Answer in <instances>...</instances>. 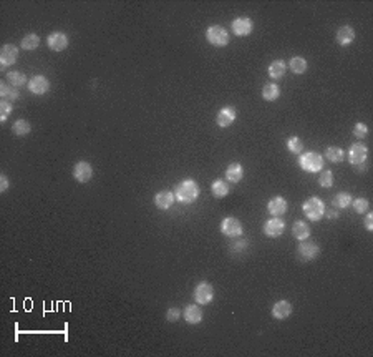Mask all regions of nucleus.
Segmentation results:
<instances>
[{
	"label": "nucleus",
	"mask_w": 373,
	"mask_h": 357,
	"mask_svg": "<svg viewBox=\"0 0 373 357\" xmlns=\"http://www.w3.org/2000/svg\"><path fill=\"white\" fill-rule=\"evenodd\" d=\"M173 194H174V198H176L179 203L191 204V203L196 201L197 196H199V185H197L194 180L187 178V180L179 181L178 185L174 186Z\"/></svg>",
	"instance_id": "nucleus-1"
},
{
	"label": "nucleus",
	"mask_w": 373,
	"mask_h": 357,
	"mask_svg": "<svg viewBox=\"0 0 373 357\" xmlns=\"http://www.w3.org/2000/svg\"><path fill=\"white\" fill-rule=\"evenodd\" d=\"M298 165L307 173H319L323 168V158L317 151H307L298 156Z\"/></svg>",
	"instance_id": "nucleus-2"
},
{
	"label": "nucleus",
	"mask_w": 373,
	"mask_h": 357,
	"mask_svg": "<svg viewBox=\"0 0 373 357\" xmlns=\"http://www.w3.org/2000/svg\"><path fill=\"white\" fill-rule=\"evenodd\" d=\"M302 211H304V215L309 218V220L319 221V220H322L323 215H325V203L317 196H312V198L307 199V201H304V204H302Z\"/></svg>",
	"instance_id": "nucleus-3"
},
{
	"label": "nucleus",
	"mask_w": 373,
	"mask_h": 357,
	"mask_svg": "<svg viewBox=\"0 0 373 357\" xmlns=\"http://www.w3.org/2000/svg\"><path fill=\"white\" fill-rule=\"evenodd\" d=\"M206 40L214 47H226L229 43V33L221 25H213L206 30Z\"/></svg>",
	"instance_id": "nucleus-4"
},
{
	"label": "nucleus",
	"mask_w": 373,
	"mask_h": 357,
	"mask_svg": "<svg viewBox=\"0 0 373 357\" xmlns=\"http://www.w3.org/2000/svg\"><path fill=\"white\" fill-rule=\"evenodd\" d=\"M194 301L196 304H201V306H206L214 299V287L206 281H201L199 284L194 287Z\"/></svg>",
	"instance_id": "nucleus-5"
},
{
	"label": "nucleus",
	"mask_w": 373,
	"mask_h": 357,
	"mask_svg": "<svg viewBox=\"0 0 373 357\" xmlns=\"http://www.w3.org/2000/svg\"><path fill=\"white\" fill-rule=\"evenodd\" d=\"M319 252H320V246L317 245V243L304 239V241H300V245L297 246L295 254L300 261H312Z\"/></svg>",
	"instance_id": "nucleus-6"
},
{
	"label": "nucleus",
	"mask_w": 373,
	"mask_h": 357,
	"mask_svg": "<svg viewBox=\"0 0 373 357\" xmlns=\"http://www.w3.org/2000/svg\"><path fill=\"white\" fill-rule=\"evenodd\" d=\"M367 155H368V148L363 143H353L352 146L348 148V161L350 165L353 166H360L367 161Z\"/></svg>",
	"instance_id": "nucleus-7"
},
{
	"label": "nucleus",
	"mask_w": 373,
	"mask_h": 357,
	"mask_svg": "<svg viewBox=\"0 0 373 357\" xmlns=\"http://www.w3.org/2000/svg\"><path fill=\"white\" fill-rule=\"evenodd\" d=\"M221 233L227 238H238L242 234V224L236 218H224L221 221Z\"/></svg>",
	"instance_id": "nucleus-8"
},
{
	"label": "nucleus",
	"mask_w": 373,
	"mask_h": 357,
	"mask_svg": "<svg viewBox=\"0 0 373 357\" xmlns=\"http://www.w3.org/2000/svg\"><path fill=\"white\" fill-rule=\"evenodd\" d=\"M231 30L238 37H247L252 32V20L249 17H238V19L232 20Z\"/></svg>",
	"instance_id": "nucleus-9"
},
{
	"label": "nucleus",
	"mask_w": 373,
	"mask_h": 357,
	"mask_svg": "<svg viewBox=\"0 0 373 357\" xmlns=\"http://www.w3.org/2000/svg\"><path fill=\"white\" fill-rule=\"evenodd\" d=\"M93 176V168L88 161H78L73 166V178L78 183H88Z\"/></svg>",
	"instance_id": "nucleus-10"
},
{
	"label": "nucleus",
	"mask_w": 373,
	"mask_h": 357,
	"mask_svg": "<svg viewBox=\"0 0 373 357\" xmlns=\"http://www.w3.org/2000/svg\"><path fill=\"white\" fill-rule=\"evenodd\" d=\"M47 45L53 52H63L68 47V37L63 32H52L47 37Z\"/></svg>",
	"instance_id": "nucleus-11"
},
{
	"label": "nucleus",
	"mask_w": 373,
	"mask_h": 357,
	"mask_svg": "<svg viewBox=\"0 0 373 357\" xmlns=\"http://www.w3.org/2000/svg\"><path fill=\"white\" fill-rule=\"evenodd\" d=\"M17 58H19V49L15 45L7 43V45L2 47V50H0V63H2V67H10V65L17 62Z\"/></svg>",
	"instance_id": "nucleus-12"
},
{
	"label": "nucleus",
	"mask_w": 373,
	"mask_h": 357,
	"mask_svg": "<svg viewBox=\"0 0 373 357\" xmlns=\"http://www.w3.org/2000/svg\"><path fill=\"white\" fill-rule=\"evenodd\" d=\"M28 90L32 91L33 95H43L50 90V82L43 75H35L28 80Z\"/></svg>",
	"instance_id": "nucleus-13"
},
{
	"label": "nucleus",
	"mask_w": 373,
	"mask_h": 357,
	"mask_svg": "<svg viewBox=\"0 0 373 357\" xmlns=\"http://www.w3.org/2000/svg\"><path fill=\"white\" fill-rule=\"evenodd\" d=\"M285 231V223L280 218H272L264 224V234L269 238H279Z\"/></svg>",
	"instance_id": "nucleus-14"
},
{
	"label": "nucleus",
	"mask_w": 373,
	"mask_h": 357,
	"mask_svg": "<svg viewBox=\"0 0 373 357\" xmlns=\"http://www.w3.org/2000/svg\"><path fill=\"white\" fill-rule=\"evenodd\" d=\"M236 121V108L234 107H224L219 110L216 116V123L219 128H227Z\"/></svg>",
	"instance_id": "nucleus-15"
},
{
	"label": "nucleus",
	"mask_w": 373,
	"mask_h": 357,
	"mask_svg": "<svg viewBox=\"0 0 373 357\" xmlns=\"http://www.w3.org/2000/svg\"><path fill=\"white\" fill-rule=\"evenodd\" d=\"M267 211H269V215L274 218L284 216L285 211H287V199L282 196H274L269 203H267Z\"/></svg>",
	"instance_id": "nucleus-16"
},
{
	"label": "nucleus",
	"mask_w": 373,
	"mask_h": 357,
	"mask_svg": "<svg viewBox=\"0 0 373 357\" xmlns=\"http://www.w3.org/2000/svg\"><path fill=\"white\" fill-rule=\"evenodd\" d=\"M183 316L187 324H199L204 317L203 311H201V307L197 306V304H187L183 311Z\"/></svg>",
	"instance_id": "nucleus-17"
},
{
	"label": "nucleus",
	"mask_w": 373,
	"mask_h": 357,
	"mask_svg": "<svg viewBox=\"0 0 373 357\" xmlns=\"http://www.w3.org/2000/svg\"><path fill=\"white\" fill-rule=\"evenodd\" d=\"M292 314V304L289 301H277L272 307V317L274 319H279V321H284L287 319L289 316Z\"/></svg>",
	"instance_id": "nucleus-18"
},
{
	"label": "nucleus",
	"mask_w": 373,
	"mask_h": 357,
	"mask_svg": "<svg viewBox=\"0 0 373 357\" xmlns=\"http://www.w3.org/2000/svg\"><path fill=\"white\" fill-rule=\"evenodd\" d=\"M173 203H174V194L171 193V191L163 190V191H160V193H156L155 204H156L158 210H163V211L169 210Z\"/></svg>",
	"instance_id": "nucleus-19"
},
{
	"label": "nucleus",
	"mask_w": 373,
	"mask_h": 357,
	"mask_svg": "<svg viewBox=\"0 0 373 357\" xmlns=\"http://www.w3.org/2000/svg\"><path fill=\"white\" fill-rule=\"evenodd\" d=\"M337 42L340 43V45H350L353 40H355V30L350 27V25H344V27H340L339 30H337Z\"/></svg>",
	"instance_id": "nucleus-20"
},
{
	"label": "nucleus",
	"mask_w": 373,
	"mask_h": 357,
	"mask_svg": "<svg viewBox=\"0 0 373 357\" xmlns=\"http://www.w3.org/2000/svg\"><path fill=\"white\" fill-rule=\"evenodd\" d=\"M226 178L231 183H239L244 178V168L240 163H231L226 169Z\"/></svg>",
	"instance_id": "nucleus-21"
},
{
	"label": "nucleus",
	"mask_w": 373,
	"mask_h": 357,
	"mask_svg": "<svg viewBox=\"0 0 373 357\" xmlns=\"http://www.w3.org/2000/svg\"><path fill=\"white\" fill-rule=\"evenodd\" d=\"M292 234L293 238L298 239V241H304V239H309L310 236V226L305 223V221H295L292 226Z\"/></svg>",
	"instance_id": "nucleus-22"
},
{
	"label": "nucleus",
	"mask_w": 373,
	"mask_h": 357,
	"mask_svg": "<svg viewBox=\"0 0 373 357\" xmlns=\"http://www.w3.org/2000/svg\"><path fill=\"white\" fill-rule=\"evenodd\" d=\"M0 95H2V98L7 100V102H14V100H19L20 97L19 90H17L15 86H12L10 83H7V82L0 83Z\"/></svg>",
	"instance_id": "nucleus-23"
},
{
	"label": "nucleus",
	"mask_w": 373,
	"mask_h": 357,
	"mask_svg": "<svg viewBox=\"0 0 373 357\" xmlns=\"http://www.w3.org/2000/svg\"><path fill=\"white\" fill-rule=\"evenodd\" d=\"M285 70H287V65H285L282 60H274L269 65V77L272 80H279L285 75Z\"/></svg>",
	"instance_id": "nucleus-24"
},
{
	"label": "nucleus",
	"mask_w": 373,
	"mask_h": 357,
	"mask_svg": "<svg viewBox=\"0 0 373 357\" xmlns=\"http://www.w3.org/2000/svg\"><path fill=\"white\" fill-rule=\"evenodd\" d=\"M323 155L330 163H342L345 160V151L340 146H328Z\"/></svg>",
	"instance_id": "nucleus-25"
},
{
	"label": "nucleus",
	"mask_w": 373,
	"mask_h": 357,
	"mask_svg": "<svg viewBox=\"0 0 373 357\" xmlns=\"http://www.w3.org/2000/svg\"><path fill=\"white\" fill-rule=\"evenodd\" d=\"M289 67H291V70L295 73V75H302V73L307 72V60L304 58V56H292L291 62H289Z\"/></svg>",
	"instance_id": "nucleus-26"
},
{
	"label": "nucleus",
	"mask_w": 373,
	"mask_h": 357,
	"mask_svg": "<svg viewBox=\"0 0 373 357\" xmlns=\"http://www.w3.org/2000/svg\"><path fill=\"white\" fill-rule=\"evenodd\" d=\"M211 191H213V194L216 198H224L229 194V186H227V183L224 180H216L211 185Z\"/></svg>",
	"instance_id": "nucleus-27"
},
{
	"label": "nucleus",
	"mask_w": 373,
	"mask_h": 357,
	"mask_svg": "<svg viewBox=\"0 0 373 357\" xmlns=\"http://www.w3.org/2000/svg\"><path fill=\"white\" fill-rule=\"evenodd\" d=\"M352 201H353L352 194H350V193H345V191H342V193L335 194V198L332 199L333 206L339 208V210H344V208L350 206V204H352Z\"/></svg>",
	"instance_id": "nucleus-28"
},
{
	"label": "nucleus",
	"mask_w": 373,
	"mask_h": 357,
	"mask_svg": "<svg viewBox=\"0 0 373 357\" xmlns=\"http://www.w3.org/2000/svg\"><path fill=\"white\" fill-rule=\"evenodd\" d=\"M30 130H32V126H30L28 121L24 118L15 120V123L12 125V133L17 135V137H25V135L30 133Z\"/></svg>",
	"instance_id": "nucleus-29"
},
{
	"label": "nucleus",
	"mask_w": 373,
	"mask_h": 357,
	"mask_svg": "<svg viewBox=\"0 0 373 357\" xmlns=\"http://www.w3.org/2000/svg\"><path fill=\"white\" fill-rule=\"evenodd\" d=\"M38 45H40V38H38V35H35V33H27V35L22 38V42H20L22 49L28 50V52L35 50Z\"/></svg>",
	"instance_id": "nucleus-30"
},
{
	"label": "nucleus",
	"mask_w": 373,
	"mask_h": 357,
	"mask_svg": "<svg viewBox=\"0 0 373 357\" xmlns=\"http://www.w3.org/2000/svg\"><path fill=\"white\" fill-rule=\"evenodd\" d=\"M279 95H280V88L275 83H267L264 85V88H262V98L267 100V102L277 100Z\"/></svg>",
	"instance_id": "nucleus-31"
},
{
	"label": "nucleus",
	"mask_w": 373,
	"mask_h": 357,
	"mask_svg": "<svg viewBox=\"0 0 373 357\" xmlns=\"http://www.w3.org/2000/svg\"><path fill=\"white\" fill-rule=\"evenodd\" d=\"M7 83H10L12 86L19 88V86H24L27 83V77L22 72H8L7 73Z\"/></svg>",
	"instance_id": "nucleus-32"
},
{
	"label": "nucleus",
	"mask_w": 373,
	"mask_h": 357,
	"mask_svg": "<svg viewBox=\"0 0 373 357\" xmlns=\"http://www.w3.org/2000/svg\"><path fill=\"white\" fill-rule=\"evenodd\" d=\"M285 145H287V150L291 151V153H293V155L302 153V150H304V143L300 141V138H298V137H291Z\"/></svg>",
	"instance_id": "nucleus-33"
},
{
	"label": "nucleus",
	"mask_w": 373,
	"mask_h": 357,
	"mask_svg": "<svg viewBox=\"0 0 373 357\" xmlns=\"http://www.w3.org/2000/svg\"><path fill=\"white\" fill-rule=\"evenodd\" d=\"M350 206H353V211L355 213L362 215V213H367L368 211V208H370V201H368L367 198H357V199H353Z\"/></svg>",
	"instance_id": "nucleus-34"
},
{
	"label": "nucleus",
	"mask_w": 373,
	"mask_h": 357,
	"mask_svg": "<svg viewBox=\"0 0 373 357\" xmlns=\"http://www.w3.org/2000/svg\"><path fill=\"white\" fill-rule=\"evenodd\" d=\"M319 185L322 186V188H332L333 186V173L330 171V169H323V171L320 173Z\"/></svg>",
	"instance_id": "nucleus-35"
},
{
	"label": "nucleus",
	"mask_w": 373,
	"mask_h": 357,
	"mask_svg": "<svg viewBox=\"0 0 373 357\" xmlns=\"http://www.w3.org/2000/svg\"><path fill=\"white\" fill-rule=\"evenodd\" d=\"M10 113H12V103L7 102V100H2V102H0V121L3 123Z\"/></svg>",
	"instance_id": "nucleus-36"
},
{
	"label": "nucleus",
	"mask_w": 373,
	"mask_h": 357,
	"mask_svg": "<svg viewBox=\"0 0 373 357\" xmlns=\"http://www.w3.org/2000/svg\"><path fill=\"white\" fill-rule=\"evenodd\" d=\"M353 135L358 138V140H363V138H365L367 135H368V126L365 123H355Z\"/></svg>",
	"instance_id": "nucleus-37"
},
{
	"label": "nucleus",
	"mask_w": 373,
	"mask_h": 357,
	"mask_svg": "<svg viewBox=\"0 0 373 357\" xmlns=\"http://www.w3.org/2000/svg\"><path fill=\"white\" fill-rule=\"evenodd\" d=\"M181 314H183L181 309H178V307H169L168 312H166V319H168L169 322H176V321L179 319V317H181Z\"/></svg>",
	"instance_id": "nucleus-38"
},
{
	"label": "nucleus",
	"mask_w": 373,
	"mask_h": 357,
	"mask_svg": "<svg viewBox=\"0 0 373 357\" xmlns=\"http://www.w3.org/2000/svg\"><path fill=\"white\" fill-rule=\"evenodd\" d=\"M363 224H365L367 231H373V213H368L365 221H363Z\"/></svg>",
	"instance_id": "nucleus-39"
},
{
	"label": "nucleus",
	"mask_w": 373,
	"mask_h": 357,
	"mask_svg": "<svg viewBox=\"0 0 373 357\" xmlns=\"http://www.w3.org/2000/svg\"><path fill=\"white\" fill-rule=\"evenodd\" d=\"M7 190H8V178L2 173V175H0V191L5 193Z\"/></svg>",
	"instance_id": "nucleus-40"
},
{
	"label": "nucleus",
	"mask_w": 373,
	"mask_h": 357,
	"mask_svg": "<svg viewBox=\"0 0 373 357\" xmlns=\"http://www.w3.org/2000/svg\"><path fill=\"white\" fill-rule=\"evenodd\" d=\"M325 215L330 218V220H335V218H339V213H337V211H325Z\"/></svg>",
	"instance_id": "nucleus-41"
}]
</instances>
